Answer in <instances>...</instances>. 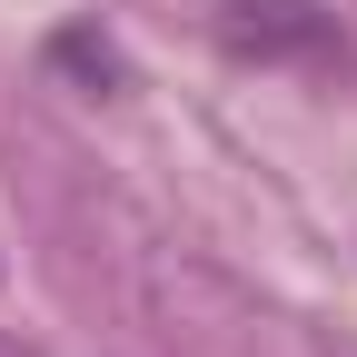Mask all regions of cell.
Segmentation results:
<instances>
[{
    "instance_id": "obj_1",
    "label": "cell",
    "mask_w": 357,
    "mask_h": 357,
    "mask_svg": "<svg viewBox=\"0 0 357 357\" xmlns=\"http://www.w3.org/2000/svg\"><path fill=\"white\" fill-rule=\"evenodd\" d=\"M218 40L238 60H328V10L318 0H229L218 10Z\"/></svg>"
},
{
    "instance_id": "obj_2",
    "label": "cell",
    "mask_w": 357,
    "mask_h": 357,
    "mask_svg": "<svg viewBox=\"0 0 357 357\" xmlns=\"http://www.w3.org/2000/svg\"><path fill=\"white\" fill-rule=\"evenodd\" d=\"M0 357H30V347H20V337H0Z\"/></svg>"
}]
</instances>
